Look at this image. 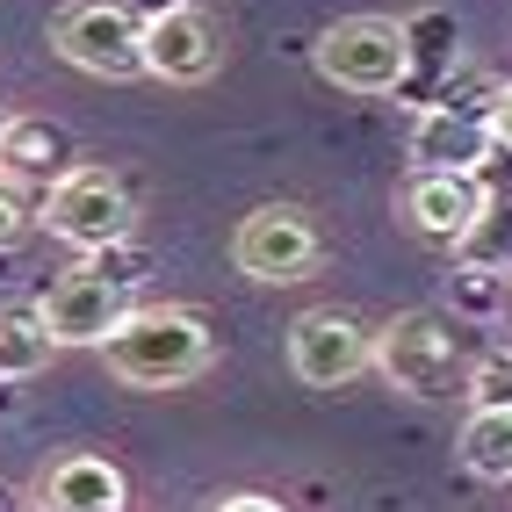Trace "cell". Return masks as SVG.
I'll list each match as a JSON object with an SVG mask.
<instances>
[{"mask_svg":"<svg viewBox=\"0 0 512 512\" xmlns=\"http://www.w3.org/2000/svg\"><path fill=\"white\" fill-rule=\"evenodd\" d=\"M37 311H44L58 347H101V339L130 318V289H116L109 275H94V267L80 260V267H65V275L37 296Z\"/></svg>","mask_w":512,"mask_h":512,"instance_id":"9","label":"cell"},{"mask_svg":"<svg viewBox=\"0 0 512 512\" xmlns=\"http://www.w3.org/2000/svg\"><path fill=\"white\" fill-rule=\"evenodd\" d=\"M101 361L130 390H181L217 361V332L188 303H145V311H130L101 339Z\"/></svg>","mask_w":512,"mask_h":512,"instance_id":"1","label":"cell"},{"mask_svg":"<svg viewBox=\"0 0 512 512\" xmlns=\"http://www.w3.org/2000/svg\"><path fill=\"white\" fill-rule=\"evenodd\" d=\"M87 267H94V275H109L116 289H138V282H145V267H152V253L138 246V238H123V246H109V253H94Z\"/></svg>","mask_w":512,"mask_h":512,"instance_id":"17","label":"cell"},{"mask_svg":"<svg viewBox=\"0 0 512 512\" xmlns=\"http://www.w3.org/2000/svg\"><path fill=\"white\" fill-rule=\"evenodd\" d=\"M484 210H491V195H484L476 174H412L404 195H397V217L412 224V238L448 246V253L469 246V231L484 224Z\"/></svg>","mask_w":512,"mask_h":512,"instance_id":"10","label":"cell"},{"mask_svg":"<svg viewBox=\"0 0 512 512\" xmlns=\"http://www.w3.org/2000/svg\"><path fill=\"white\" fill-rule=\"evenodd\" d=\"M37 224L58 238V246L94 260V253H109V246H123V238L138 231V195H130V181L109 174V166H73V174H58L44 188Z\"/></svg>","mask_w":512,"mask_h":512,"instance_id":"4","label":"cell"},{"mask_svg":"<svg viewBox=\"0 0 512 512\" xmlns=\"http://www.w3.org/2000/svg\"><path fill=\"white\" fill-rule=\"evenodd\" d=\"M65 130L58 123H44V116H8L0 123V181H58V174H73V166H65Z\"/></svg>","mask_w":512,"mask_h":512,"instance_id":"13","label":"cell"},{"mask_svg":"<svg viewBox=\"0 0 512 512\" xmlns=\"http://www.w3.org/2000/svg\"><path fill=\"white\" fill-rule=\"evenodd\" d=\"M202 512H289V505L267 498V491H224V498H210Z\"/></svg>","mask_w":512,"mask_h":512,"instance_id":"19","label":"cell"},{"mask_svg":"<svg viewBox=\"0 0 512 512\" xmlns=\"http://www.w3.org/2000/svg\"><path fill=\"white\" fill-rule=\"evenodd\" d=\"M469 412H512V347H491V354H476L469 361Z\"/></svg>","mask_w":512,"mask_h":512,"instance_id":"16","label":"cell"},{"mask_svg":"<svg viewBox=\"0 0 512 512\" xmlns=\"http://www.w3.org/2000/svg\"><path fill=\"white\" fill-rule=\"evenodd\" d=\"M138 22H159V15H174V8H188V0H123Z\"/></svg>","mask_w":512,"mask_h":512,"instance_id":"21","label":"cell"},{"mask_svg":"<svg viewBox=\"0 0 512 512\" xmlns=\"http://www.w3.org/2000/svg\"><path fill=\"white\" fill-rule=\"evenodd\" d=\"M375 375L397 390V397H462L469 383V354H462V325L440 318V311H397L383 332H375Z\"/></svg>","mask_w":512,"mask_h":512,"instance_id":"2","label":"cell"},{"mask_svg":"<svg viewBox=\"0 0 512 512\" xmlns=\"http://www.w3.org/2000/svg\"><path fill=\"white\" fill-rule=\"evenodd\" d=\"M51 354H58V339H51L44 311L37 303H8L0 311V383H29Z\"/></svg>","mask_w":512,"mask_h":512,"instance_id":"15","label":"cell"},{"mask_svg":"<svg viewBox=\"0 0 512 512\" xmlns=\"http://www.w3.org/2000/svg\"><path fill=\"white\" fill-rule=\"evenodd\" d=\"M412 174H484L498 138H491V101L484 109H469V101L455 94H433L419 101V116H412Z\"/></svg>","mask_w":512,"mask_h":512,"instance_id":"7","label":"cell"},{"mask_svg":"<svg viewBox=\"0 0 512 512\" xmlns=\"http://www.w3.org/2000/svg\"><path fill=\"white\" fill-rule=\"evenodd\" d=\"M361 368H375V332H361L347 311H303L289 325V375L303 390H339Z\"/></svg>","mask_w":512,"mask_h":512,"instance_id":"8","label":"cell"},{"mask_svg":"<svg viewBox=\"0 0 512 512\" xmlns=\"http://www.w3.org/2000/svg\"><path fill=\"white\" fill-rule=\"evenodd\" d=\"M37 224V210H29V195L15 181H0V253H15L22 246V231Z\"/></svg>","mask_w":512,"mask_h":512,"instance_id":"18","label":"cell"},{"mask_svg":"<svg viewBox=\"0 0 512 512\" xmlns=\"http://www.w3.org/2000/svg\"><path fill=\"white\" fill-rule=\"evenodd\" d=\"M0 512H22V498H15L8 484H0Z\"/></svg>","mask_w":512,"mask_h":512,"instance_id":"22","label":"cell"},{"mask_svg":"<svg viewBox=\"0 0 512 512\" xmlns=\"http://www.w3.org/2000/svg\"><path fill=\"white\" fill-rule=\"evenodd\" d=\"M491 138H498V145H512V80H505V87H491Z\"/></svg>","mask_w":512,"mask_h":512,"instance_id":"20","label":"cell"},{"mask_svg":"<svg viewBox=\"0 0 512 512\" xmlns=\"http://www.w3.org/2000/svg\"><path fill=\"white\" fill-rule=\"evenodd\" d=\"M318 253H325V238H318L311 210H296V202H260L231 231V267L246 282H303L318 267Z\"/></svg>","mask_w":512,"mask_h":512,"instance_id":"6","label":"cell"},{"mask_svg":"<svg viewBox=\"0 0 512 512\" xmlns=\"http://www.w3.org/2000/svg\"><path fill=\"white\" fill-rule=\"evenodd\" d=\"M455 462L476 484H512V412H469L455 433Z\"/></svg>","mask_w":512,"mask_h":512,"instance_id":"14","label":"cell"},{"mask_svg":"<svg viewBox=\"0 0 512 512\" xmlns=\"http://www.w3.org/2000/svg\"><path fill=\"white\" fill-rule=\"evenodd\" d=\"M51 51L87 80H138L145 73V22L123 0H73L51 22Z\"/></svg>","mask_w":512,"mask_h":512,"instance_id":"5","label":"cell"},{"mask_svg":"<svg viewBox=\"0 0 512 512\" xmlns=\"http://www.w3.org/2000/svg\"><path fill=\"white\" fill-rule=\"evenodd\" d=\"M217 65H224V29H217V15H202L195 0L174 8V15H159V22H145V73L152 80L195 87V80H210Z\"/></svg>","mask_w":512,"mask_h":512,"instance_id":"11","label":"cell"},{"mask_svg":"<svg viewBox=\"0 0 512 512\" xmlns=\"http://www.w3.org/2000/svg\"><path fill=\"white\" fill-rule=\"evenodd\" d=\"M311 65L339 94H397L412 80L419 51H412V29L390 22V15H339V22L318 29Z\"/></svg>","mask_w":512,"mask_h":512,"instance_id":"3","label":"cell"},{"mask_svg":"<svg viewBox=\"0 0 512 512\" xmlns=\"http://www.w3.org/2000/svg\"><path fill=\"white\" fill-rule=\"evenodd\" d=\"M44 512H130V476L109 455H58L37 476Z\"/></svg>","mask_w":512,"mask_h":512,"instance_id":"12","label":"cell"}]
</instances>
